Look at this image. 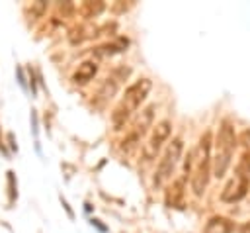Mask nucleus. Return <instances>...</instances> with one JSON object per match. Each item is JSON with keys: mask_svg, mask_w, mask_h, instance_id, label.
Segmentation results:
<instances>
[{"mask_svg": "<svg viewBox=\"0 0 250 233\" xmlns=\"http://www.w3.org/2000/svg\"><path fill=\"white\" fill-rule=\"evenodd\" d=\"M213 145H215V153L211 159V174L217 178H223L232 163V155L238 145V137H236V131H234V125L230 119L225 117L221 121Z\"/></svg>", "mask_w": 250, "mask_h": 233, "instance_id": "nucleus-1", "label": "nucleus"}, {"mask_svg": "<svg viewBox=\"0 0 250 233\" xmlns=\"http://www.w3.org/2000/svg\"><path fill=\"white\" fill-rule=\"evenodd\" d=\"M150 88H152V82L148 78H139L125 90V96L111 112V123L115 129H121L129 121L133 112H137L141 108V104L145 102V98L148 96Z\"/></svg>", "mask_w": 250, "mask_h": 233, "instance_id": "nucleus-2", "label": "nucleus"}, {"mask_svg": "<svg viewBox=\"0 0 250 233\" xmlns=\"http://www.w3.org/2000/svg\"><path fill=\"white\" fill-rule=\"evenodd\" d=\"M211 131H205L193 151V172H191V190L195 196H203L211 178Z\"/></svg>", "mask_w": 250, "mask_h": 233, "instance_id": "nucleus-3", "label": "nucleus"}, {"mask_svg": "<svg viewBox=\"0 0 250 233\" xmlns=\"http://www.w3.org/2000/svg\"><path fill=\"white\" fill-rule=\"evenodd\" d=\"M182 153H184V141L180 137L172 139L166 147V151L162 153V159L156 166V174H154V186H162L166 180L172 178L180 159H182Z\"/></svg>", "mask_w": 250, "mask_h": 233, "instance_id": "nucleus-4", "label": "nucleus"}, {"mask_svg": "<svg viewBox=\"0 0 250 233\" xmlns=\"http://www.w3.org/2000/svg\"><path fill=\"white\" fill-rule=\"evenodd\" d=\"M248 188H250V178L246 174L234 172V176L225 184V188L221 192V200L229 202V204H234V202L242 200L248 194Z\"/></svg>", "mask_w": 250, "mask_h": 233, "instance_id": "nucleus-5", "label": "nucleus"}, {"mask_svg": "<svg viewBox=\"0 0 250 233\" xmlns=\"http://www.w3.org/2000/svg\"><path fill=\"white\" fill-rule=\"evenodd\" d=\"M170 131H172V121H170V119H162V121H158L156 125H152V133H150L148 149H146L148 157H154V155L160 151V147L168 141Z\"/></svg>", "mask_w": 250, "mask_h": 233, "instance_id": "nucleus-6", "label": "nucleus"}, {"mask_svg": "<svg viewBox=\"0 0 250 233\" xmlns=\"http://www.w3.org/2000/svg\"><path fill=\"white\" fill-rule=\"evenodd\" d=\"M119 90V82L113 76H107L105 80H102V84L98 86V90L94 92V104L98 108H104Z\"/></svg>", "mask_w": 250, "mask_h": 233, "instance_id": "nucleus-7", "label": "nucleus"}, {"mask_svg": "<svg viewBox=\"0 0 250 233\" xmlns=\"http://www.w3.org/2000/svg\"><path fill=\"white\" fill-rule=\"evenodd\" d=\"M154 110H156V106H154V104H148V106L143 108L141 114L137 116L131 133H135L139 139H143V137L148 133V129L152 127V121H154Z\"/></svg>", "mask_w": 250, "mask_h": 233, "instance_id": "nucleus-8", "label": "nucleus"}, {"mask_svg": "<svg viewBox=\"0 0 250 233\" xmlns=\"http://www.w3.org/2000/svg\"><path fill=\"white\" fill-rule=\"evenodd\" d=\"M96 72H98L96 61H82V63L78 65V69L72 72V82L78 84V86L88 84V82L96 76Z\"/></svg>", "mask_w": 250, "mask_h": 233, "instance_id": "nucleus-9", "label": "nucleus"}, {"mask_svg": "<svg viewBox=\"0 0 250 233\" xmlns=\"http://www.w3.org/2000/svg\"><path fill=\"white\" fill-rule=\"evenodd\" d=\"M164 200H166L168 208H182V204H184V178L172 180V184L166 188Z\"/></svg>", "mask_w": 250, "mask_h": 233, "instance_id": "nucleus-10", "label": "nucleus"}, {"mask_svg": "<svg viewBox=\"0 0 250 233\" xmlns=\"http://www.w3.org/2000/svg\"><path fill=\"white\" fill-rule=\"evenodd\" d=\"M127 39H123V37H119V39H115V41H107V43H104V45H98V47H94V55L96 57H100V59H105V57H113V55H117V53H121V51H125V47H127Z\"/></svg>", "mask_w": 250, "mask_h": 233, "instance_id": "nucleus-11", "label": "nucleus"}, {"mask_svg": "<svg viewBox=\"0 0 250 233\" xmlns=\"http://www.w3.org/2000/svg\"><path fill=\"white\" fill-rule=\"evenodd\" d=\"M232 231H234V223L223 215H213L203 229V233H232Z\"/></svg>", "mask_w": 250, "mask_h": 233, "instance_id": "nucleus-12", "label": "nucleus"}, {"mask_svg": "<svg viewBox=\"0 0 250 233\" xmlns=\"http://www.w3.org/2000/svg\"><path fill=\"white\" fill-rule=\"evenodd\" d=\"M104 10H105V4H104L102 0H96V2H84L82 8H80V12H82L84 18H96V16H100Z\"/></svg>", "mask_w": 250, "mask_h": 233, "instance_id": "nucleus-13", "label": "nucleus"}, {"mask_svg": "<svg viewBox=\"0 0 250 233\" xmlns=\"http://www.w3.org/2000/svg\"><path fill=\"white\" fill-rule=\"evenodd\" d=\"M86 31H88V27H86V25H78V27H74V29L70 31V35H68L70 43H72V45H76V43H82L84 39L92 37V35H90V33H86Z\"/></svg>", "mask_w": 250, "mask_h": 233, "instance_id": "nucleus-14", "label": "nucleus"}, {"mask_svg": "<svg viewBox=\"0 0 250 233\" xmlns=\"http://www.w3.org/2000/svg\"><path fill=\"white\" fill-rule=\"evenodd\" d=\"M45 8H47V4H45V2H31V4L25 8V12H27L29 16H33L31 20H37V18H41V16H43Z\"/></svg>", "mask_w": 250, "mask_h": 233, "instance_id": "nucleus-15", "label": "nucleus"}, {"mask_svg": "<svg viewBox=\"0 0 250 233\" xmlns=\"http://www.w3.org/2000/svg\"><path fill=\"white\" fill-rule=\"evenodd\" d=\"M236 172H240V174H250V151H246L244 153V157L240 159V163L236 164Z\"/></svg>", "mask_w": 250, "mask_h": 233, "instance_id": "nucleus-16", "label": "nucleus"}, {"mask_svg": "<svg viewBox=\"0 0 250 233\" xmlns=\"http://www.w3.org/2000/svg\"><path fill=\"white\" fill-rule=\"evenodd\" d=\"M129 74H131V69H129V67H117V69L113 70V74H111V76H113V78H115V80L119 82V80L127 78Z\"/></svg>", "mask_w": 250, "mask_h": 233, "instance_id": "nucleus-17", "label": "nucleus"}, {"mask_svg": "<svg viewBox=\"0 0 250 233\" xmlns=\"http://www.w3.org/2000/svg\"><path fill=\"white\" fill-rule=\"evenodd\" d=\"M238 143H242L246 147V151H250V129H244L238 137Z\"/></svg>", "mask_w": 250, "mask_h": 233, "instance_id": "nucleus-18", "label": "nucleus"}, {"mask_svg": "<svg viewBox=\"0 0 250 233\" xmlns=\"http://www.w3.org/2000/svg\"><path fill=\"white\" fill-rule=\"evenodd\" d=\"M8 186H10V202H14L16 198V190H14V172H8Z\"/></svg>", "mask_w": 250, "mask_h": 233, "instance_id": "nucleus-19", "label": "nucleus"}, {"mask_svg": "<svg viewBox=\"0 0 250 233\" xmlns=\"http://www.w3.org/2000/svg\"><path fill=\"white\" fill-rule=\"evenodd\" d=\"M90 223H92L94 227H98V231H102V233H105V231H107V227H105L104 223H100V219H96V217H92V219H90Z\"/></svg>", "mask_w": 250, "mask_h": 233, "instance_id": "nucleus-20", "label": "nucleus"}, {"mask_svg": "<svg viewBox=\"0 0 250 233\" xmlns=\"http://www.w3.org/2000/svg\"><path fill=\"white\" fill-rule=\"evenodd\" d=\"M61 12H62V14H70V12H74V6H72L70 2H62V4H61Z\"/></svg>", "mask_w": 250, "mask_h": 233, "instance_id": "nucleus-21", "label": "nucleus"}, {"mask_svg": "<svg viewBox=\"0 0 250 233\" xmlns=\"http://www.w3.org/2000/svg\"><path fill=\"white\" fill-rule=\"evenodd\" d=\"M61 204H62V206H64V210H66V213H68V217H70V219H72V217H74V213H72V210H70V206H68V204H66V200H64V198H62V196H61Z\"/></svg>", "mask_w": 250, "mask_h": 233, "instance_id": "nucleus-22", "label": "nucleus"}, {"mask_svg": "<svg viewBox=\"0 0 250 233\" xmlns=\"http://www.w3.org/2000/svg\"><path fill=\"white\" fill-rule=\"evenodd\" d=\"M238 233H250V221L242 223V225H240V229H238Z\"/></svg>", "mask_w": 250, "mask_h": 233, "instance_id": "nucleus-23", "label": "nucleus"}]
</instances>
